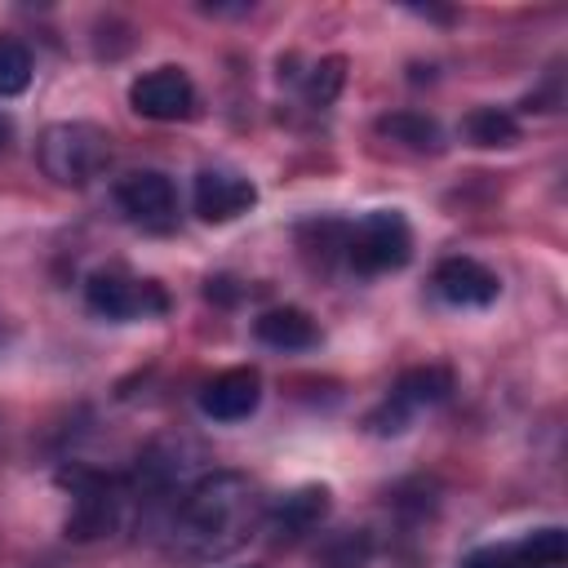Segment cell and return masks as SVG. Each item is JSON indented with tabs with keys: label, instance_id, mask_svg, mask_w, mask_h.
Masks as SVG:
<instances>
[{
	"label": "cell",
	"instance_id": "ffe728a7",
	"mask_svg": "<svg viewBox=\"0 0 568 568\" xmlns=\"http://www.w3.org/2000/svg\"><path fill=\"white\" fill-rule=\"evenodd\" d=\"M9 138H13V120H9L4 111H0V151L9 146Z\"/></svg>",
	"mask_w": 568,
	"mask_h": 568
},
{
	"label": "cell",
	"instance_id": "277c9868",
	"mask_svg": "<svg viewBox=\"0 0 568 568\" xmlns=\"http://www.w3.org/2000/svg\"><path fill=\"white\" fill-rule=\"evenodd\" d=\"M342 257H346L359 275L399 271V266L413 257V231H408L404 213H395V209H373V213H364L355 226H346Z\"/></svg>",
	"mask_w": 568,
	"mask_h": 568
},
{
	"label": "cell",
	"instance_id": "ac0fdd59",
	"mask_svg": "<svg viewBox=\"0 0 568 568\" xmlns=\"http://www.w3.org/2000/svg\"><path fill=\"white\" fill-rule=\"evenodd\" d=\"M337 84H342V58H324V62H315L311 75H306V93H311L315 102H328V98L337 93Z\"/></svg>",
	"mask_w": 568,
	"mask_h": 568
},
{
	"label": "cell",
	"instance_id": "9c48e42d",
	"mask_svg": "<svg viewBox=\"0 0 568 568\" xmlns=\"http://www.w3.org/2000/svg\"><path fill=\"white\" fill-rule=\"evenodd\" d=\"M191 204H195L200 222L222 226V222H235L240 213H248L257 204V186L235 169H200L195 186H191Z\"/></svg>",
	"mask_w": 568,
	"mask_h": 568
},
{
	"label": "cell",
	"instance_id": "30bf717a",
	"mask_svg": "<svg viewBox=\"0 0 568 568\" xmlns=\"http://www.w3.org/2000/svg\"><path fill=\"white\" fill-rule=\"evenodd\" d=\"M430 288L439 302L457 306V311H475V306H493L497 293H501V280L475 262V257H444L430 275Z\"/></svg>",
	"mask_w": 568,
	"mask_h": 568
},
{
	"label": "cell",
	"instance_id": "9a60e30c",
	"mask_svg": "<svg viewBox=\"0 0 568 568\" xmlns=\"http://www.w3.org/2000/svg\"><path fill=\"white\" fill-rule=\"evenodd\" d=\"M377 133L408 151H439V124L422 111H390L377 120Z\"/></svg>",
	"mask_w": 568,
	"mask_h": 568
},
{
	"label": "cell",
	"instance_id": "8fae6325",
	"mask_svg": "<svg viewBox=\"0 0 568 568\" xmlns=\"http://www.w3.org/2000/svg\"><path fill=\"white\" fill-rule=\"evenodd\" d=\"M262 404V377L257 368H226L200 390V413L213 422H244Z\"/></svg>",
	"mask_w": 568,
	"mask_h": 568
},
{
	"label": "cell",
	"instance_id": "8992f818",
	"mask_svg": "<svg viewBox=\"0 0 568 568\" xmlns=\"http://www.w3.org/2000/svg\"><path fill=\"white\" fill-rule=\"evenodd\" d=\"M448 390H453V373H448V368H435V364L408 368V373H399V382L386 390V399L368 413V430H377V435H399V430H408V422H413L422 408L444 404Z\"/></svg>",
	"mask_w": 568,
	"mask_h": 568
},
{
	"label": "cell",
	"instance_id": "5b68a950",
	"mask_svg": "<svg viewBox=\"0 0 568 568\" xmlns=\"http://www.w3.org/2000/svg\"><path fill=\"white\" fill-rule=\"evenodd\" d=\"M84 302L93 315L129 324V320H155L169 311V293L155 280H138L129 271H93L84 280Z\"/></svg>",
	"mask_w": 568,
	"mask_h": 568
},
{
	"label": "cell",
	"instance_id": "3957f363",
	"mask_svg": "<svg viewBox=\"0 0 568 568\" xmlns=\"http://www.w3.org/2000/svg\"><path fill=\"white\" fill-rule=\"evenodd\" d=\"M62 484L71 488V515H67V537L75 541H98L106 532L120 528L133 493L124 479L115 475H98V470H67Z\"/></svg>",
	"mask_w": 568,
	"mask_h": 568
},
{
	"label": "cell",
	"instance_id": "52a82bcc",
	"mask_svg": "<svg viewBox=\"0 0 568 568\" xmlns=\"http://www.w3.org/2000/svg\"><path fill=\"white\" fill-rule=\"evenodd\" d=\"M115 204L120 213L142 226V231H173L178 222V191L164 173L155 169H133L115 182Z\"/></svg>",
	"mask_w": 568,
	"mask_h": 568
},
{
	"label": "cell",
	"instance_id": "6da1fadb",
	"mask_svg": "<svg viewBox=\"0 0 568 568\" xmlns=\"http://www.w3.org/2000/svg\"><path fill=\"white\" fill-rule=\"evenodd\" d=\"M266 515V497L240 470L200 475L169 510V555L182 564H213L235 555Z\"/></svg>",
	"mask_w": 568,
	"mask_h": 568
},
{
	"label": "cell",
	"instance_id": "7c38bea8",
	"mask_svg": "<svg viewBox=\"0 0 568 568\" xmlns=\"http://www.w3.org/2000/svg\"><path fill=\"white\" fill-rule=\"evenodd\" d=\"M324 515H328V488L311 484V488H293L280 501H271L266 515H262V528L275 541H297V537L315 532L324 524Z\"/></svg>",
	"mask_w": 568,
	"mask_h": 568
},
{
	"label": "cell",
	"instance_id": "7a4b0ae2",
	"mask_svg": "<svg viewBox=\"0 0 568 568\" xmlns=\"http://www.w3.org/2000/svg\"><path fill=\"white\" fill-rule=\"evenodd\" d=\"M40 169L58 186H84L93 182L111 160V133L89 120H62L40 133Z\"/></svg>",
	"mask_w": 568,
	"mask_h": 568
},
{
	"label": "cell",
	"instance_id": "5bb4252c",
	"mask_svg": "<svg viewBox=\"0 0 568 568\" xmlns=\"http://www.w3.org/2000/svg\"><path fill=\"white\" fill-rule=\"evenodd\" d=\"M506 555H510V568H568V537L564 528L550 524V528H537L510 541Z\"/></svg>",
	"mask_w": 568,
	"mask_h": 568
},
{
	"label": "cell",
	"instance_id": "2e32d148",
	"mask_svg": "<svg viewBox=\"0 0 568 568\" xmlns=\"http://www.w3.org/2000/svg\"><path fill=\"white\" fill-rule=\"evenodd\" d=\"M462 133H466L470 146L493 151V146H510V142L519 138V124H515V115L501 111V106H475V111L462 120Z\"/></svg>",
	"mask_w": 568,
	"mask_h": 568
},
{
	"label": "cell",
	"instance_id": "4fadbf2b",
	"mask_svg": "<svg viewBox=\"0 0 568 568\" xmlns=\"http://www.w3.org/2000/svg\"><path fill=\"white\" fill-rule=\"evenodd\" d=\"M253 333H257V342L271 346V351H306V346L320 342L315 320H311L306 311H297V306H275V311L257 315Z\"/></svg>",
	"mask_w": 568,
	"mask_h": 568
},
{
	"label": "cell",
	"instance_id": "d6986e66",
	"mask_svg": "<svg viewBox=\"0 0 568 568\" xmlns=\"http://www.w3.org/2000/svg\"><path fill=\"white\" fill-rule=\"evenodd\" d=\"M457 568H510V555H506V546H479Z\"/></svg>",
	"mask_w": 568,
	"mask_h": 568
},
{
	"label": "cell",
	"instance_id": "e0dca14e",
	"mask_svg": "<svg viewBox=\"0 0 568 568\" xmlns=\"http://www.w3.org/2000/svg\"><path fill=\"white\" fill-rule=\"evenodd\" d=\"M31 84V53L22 40L0 36V98H13Z\"/></svg>",
	"mask_w": 568,
	"mask_h": 568
},
{
	"label": "cell",
	"instance_id": "ba28073f",
	"mask_svg": "<svg viewBox=\"0 0 568 568\" xmlns=\"http://www.w3.org/2000/svg\"><path fill=\"white\" fill-rule=\"evenodd\" d=\"M129 106L142 120H160V124L186 120V115H195V84L182 67H155L129 84Z\"/></svg>",
	"mask_w": 568,
	"mask_h": 568
}]
</instances>
